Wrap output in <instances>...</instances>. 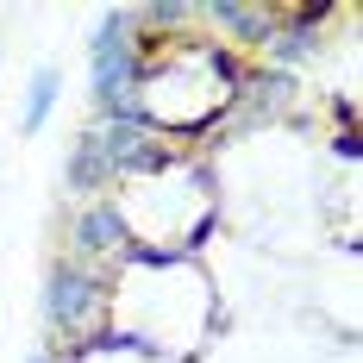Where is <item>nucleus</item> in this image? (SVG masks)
Instances as JSON below:
<instances>
[{"instance_id": "nucleus-1", "label": "nucleus", "mask_w": 363, "mask_h": 363, "mask_svg": "<svg viewBox=\"0 0 363 363\" xmlns=\"http://www.w3.org/2000/svg\"><path fill=\"white\" fill-rule=\"evenodd\" d=\"M38 313H44V332H50V351H88L113 326V276L57 251L50 269H44Z\"/></svg>"}, {"instance_id": "nucleus-2", "label": "nucleus", "mask_w": 363, "mask_h": 363, "mask_svg": "<svg viewBox=\"0 0 363 363\" xmlns=\"http://www.w3.org/2000/svg\"><path fill=\"white\" fill-rule=\"evenodd\" d=\"M138 75H145V38L132 6H107L88 38V107L94 119H138Z\"/></svg>"}, {"instance_id": "nucleus-3", "label": "nucleus", "mask_w": 363, "mask_h": 363, "mask_svg": "<svg viewBox=\"0 0 363 363\" xmlns=\"http://www.w3.org/2000/svg\"><path fill=\"white\" fill-rule=\"evenodd\" d=\"M88 138H94V150H101V163H107L113 188L163 176V169L182 157L169 138H157V132H150L145 119H88Z\"/></svg>"}, {"instance_id": "nucleus-4", "label": "nucleus", "mask_w": 363, "mask_h": 363, "mask_svg": "<svg viewBox=\"0 0 363 363\" xmlns=\"http://www.w3.org/2000/svg\"><path fill=\"white\" fill-rule=\"evenodd\" d=\"M75 263H88V269H119L125 257H132V225H125V207H119V194H101V201H82L69 213V238H63Z\"/></svg>"}, {"instance_id": "nucleus-5", "label": "nucleus", "mask_w": 363, "mask_h": 363, "mask_svg": "<svg viewBox=\"0 0 363 363\" xmlns=\"http://www.w3.org/2000/svg\"><path fill=\"white\" fill-rule=\"evenodd\" d=\"M257 57L282 75H301V63L326 57V6H282V26L269 32Z\"/></svg>"}, {"instance_id": "nucleus-6", "label": "nucleus", "mask_w": 363, "mask_h": 363, "mask_svg": "<svg viewBox=\"0 0 363 363\" xmlns=\"http://www.w3.org/2000/svg\"><path fill=\"white\" fill-rule=\"evenodd\" d=\"M201 19L213 26V32H225V50H263L269 44V32L282 26V6H245V0H213V6H201Z\"/></svg>"}, {"instance_id": "nucleus-7", "label": "nucleus", "mask_w": 363, "mask_h": 363, "mask_svg": "<svg viewBox=\"0 0 363 363\" xmlns=\"http://www.w3.org/2000/svg\"><path fill=\"white\" fill-rule=\"evenodd\" d=\"M63 194H69L75 207L113 194V176H107V163H101V150H94V138H88V125L69 138V157H63Z\"/></svg>"}, {"instance_id": "nucleus-8", "label": "nucleus", "mask_w": 363, "mask_h": 363, "mask_svg": "<svg viewBox=\"0 0 363 363\" xmlns=\"http://www.w3.org/2000/svg\"><path fill=\"white\" fill-rule=\"evenodd\" d=\"M57 107H63V69L57 63H38L32 82H26V101H19V138H38Z\"/></svg>"}]
</instances>
